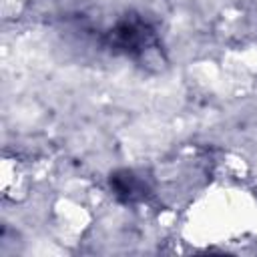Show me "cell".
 I'll use <instances>...</instances> for the list:
<instances>
[{"instance_id":"2","label":"cell","mask_w":257,"mask_h":257,"mask_svg":"<svg viewBox=\"0 0 257 257\" xmlns=\"http://www.w3.org/2000/svg\"><path fill=\"white\" fill-rule=\"evenodd\" d=\"M108 185H110L112 195L124 205L141 203L151 193V187L145 181V177H141L139 173L131 169H116L114 173H110Z\"/></svg>"},{"instance_id":"1","label":"cell","mask_w":257,"mask_h":257,"mask_svg":"<svg viewBox=\"0 0 257 257\" xmlns=\"http://www.w3.org/2000/svg\"><path fill=\"white\" fill-rule=\"evenodd\" d=\"M159 44L155 26L141 14H124L118 18L112 28L106 32V46L116 52L131 58H141L151 48Z\"/></svg>"}]
</instances>
